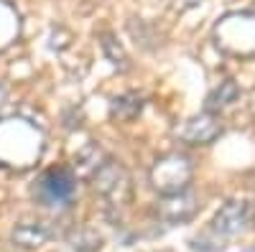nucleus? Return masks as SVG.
<instances>
[{
    "label": "nucleus",
    "instance_id": "nucleus-4",
    "mask_svg": "<svg viewBox=\"0 0 255 252\" xmlns=\"http://www.w3.org/2000/svg\"><path fill=\"white\" fill-rule=\"evenodd\" d=\"M77 194V176L72 168H49L33 186V199L41 206H67Z\"/></svg>",
    "mask_w": 255,
    "mask_h": 252
},
{
    "label": "nucleus",
    "instance_id": "nucleus-2",
    "mask_svg": "<svg viewBox=\"0 0 255 252\" xmlns=\"http://www.w3.org/2000/svg\"><path fill=\"white\" fill-rule=\"evenodd\" d=\"M194 178V163L184 153H166L156 158V163L148 171V181L161 196L186 191Z\"/></svg>",
    "mask_w": 255,
    "mask_h": 252
},
{
    "label": "nucleus",
    "instance_id": "nucleus-1",
    "mask_svg": "<svg viewBox=\"0 0 255 252\" xmlns=\"http://www.w3.org/2000/svg\"><path fill=\"white\" fill-rule=\"evenodd\" d=\"M248 222H250V204L245 199H230L217 209L209 227L199 237L189 240V245L191 250H199V252H220L227 247V240L243 235Z\"/></svg>",
    "mask_w": 255,
    "mask_h": 252
},
{
    "label": "nucleus",
    "instance_id": "nucleus-12",
    "mask_svg": "<svg viewBox=\"0 0 255 252\" xmlns=\"http://www.w3.org/2000/svg\"><path fill=\"white\" fill-rule=\"evenodd\" d=\"M176 3H181V5H194L197 0H176Z\"/></svg>",
    "mask_w": 255,
    "mask_h": 252
},
{
    "label": "nucleus",
    "instance_id": "nucleus-14",
    "mask_svg": "<svg viewBox=\"0 0 255 252\" xmlns=\"http://www.w3.org/2000/svg\"><path fill=\"white\" fill-rule=\"evenodd\" d=\"M253 222H255V214H253Z\"/></svg>",
    "mask_w": 255,
    "mask_h": 252
},
{
    "label": "nucleus",
    "instance_id": "nucleus-13",
    "mask_svg": "<svg viewBox=\"0 0 255 252\" xmlns=\"http://www.w3.org/2000/svg\"><path fill=\"white\" fill-rule=\"evenodd\" d=\"M3 99H5V89H3V84H0V104H3Z\"/></svg>",
    "mask_w": 255,
    "mask_h": 252
},
{
    "label": "nucleus",
    "instance_id": "nucleus-11",
    "mask_svg": "<svg viewBox=\"0 0 255 252\" xmlns=\"http://www.w3.org/2000/svg\"><path fill=\"white\" fill-rule=\"evenodd\" d=\"M140 110H143V97L135 92H128L113 102V117L120 122H130L133 117L140 115Z\"/></svg>",
    "mask_w": 255,
    "mask_h": 252
},
{
    "label": "nucleus",
    "instance_id": "nucleus-5",
    "mask_svg": "<svg viewBox=\"0 0 255 252\" xmlns=\"http://www.w3.org/2000/svg\"><path fill=\"white\" fill-rule=\"evenodd\" d=\"M92 186L113 206H125L128 199H130V176H128V171L120 163H115L110 158L97 168V173L92 176Z\"/></svg>",
    "mask_w": 255,
    "mask_h": 252
},
{
    "label": "nucleus",
    "instance_id": "nucleus-6",
    "mask_svg": "<svg viewBox=\"0 0 255 252\" xmlns=\"http://www.w3.org/2000/svg\"><path fill=\"white\" fill-rule=\"evenodd\" d=\"M199 206H202L199 196L186 188V191H179V194L161 196L153 206V214L166 224H186L199 214Z\"/></svg>",
    "mask_w": 255,
    "mask_h": 252
},
{
    "label": "nucleus",
    "instance_id": "nucleus-7",
    "mask_svg": "<svg viewBox=\"0 0 255 252\" xmlns=\"http://www.w3.org/2000/svg\"><path fill=\"white\" fill-rule=\"evenodd\" d=\"M222 120L215 112H199V115H191L181 122V128L176 130V138L184 145H209L215 143L222 135Z\"/></svg>",
    "mask_w": 255,
    "mask_h": 252
},
{
    "label": "nucleus",
    "instance_id": "nucleus-9",
    "mask_svg": "<svg viewBox=\"0 0 255 252\" xmlns=\"http://www.w3.org/2000/svg\"><path fill=\"white\" fill-rule=\"evenodd\" d=\"M238 99H240V87H238V82H235V79H225V82H220L217 87L207 94L204 110L220 115L222 110L232 107V104H235Z\"/></svg>",
    "mask_w": 255,
    "mask_h": 252
},
{
    "label": "nucleus",
    "instance_id": "nucleus-10",
    "mask_svg": "<svg viewBox=\"0 0 255 252\" xmlns=\"http://www.w3.org/2000/svg\"><path fill=\"white\" fill-rule=\"evenodd\" d=\"M108 161L102 156V151L97 145H87L77 158H74V176H84V178H92L97 173V168Z\"/></svg>",
    "mask_w": 255,
    "mask_h": 252
},
{
    "label": "nucleus",
    "instance_id": "nucleus-3",
    "mask_svg": "<svg viewBox=\"0 0 255 252\" xmlns=\"http://www.w3.org/2000/svg\"><path fill=\"white\" fill-rule=\"evenodd\" d=\"M217 46L232 56H255V15L250 13H230L215 26Z\"/></svg>",
    "mask_w": 255,
    "mask_h": 252
},
{
    "label": "nucleus",
    "instance_id": "nucleus-8",
    "mask_svg": "<svg viewBox=\"0 0 255 252\" xmlns=\"http://www.w3.org/2000/svg\"><path fill=\"white\" fill-rule=\"evenodd\" d=\"M49 240H51V229L44 222H20V224L13 227V232H10L13 247L26 250V252L41 250Z\"/></svg>",
    "mask_w": 255,
    "mask_h": 252
}]
</instances>
